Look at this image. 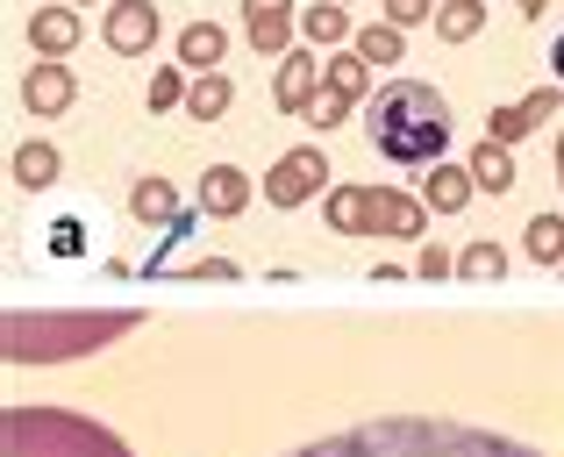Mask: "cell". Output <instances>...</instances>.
I'll use <instances>...</instances> for the list:
<instances>
[{"mask_svg": "<svg viewBox=\"0 0 564 457\" xmlns=\"http://www.w3.org/2000/svg\"><path fill=\"white\" fill-rule=\"evenodd\" d=\"M529 258H536V264H564V222H557V215H536V222H529Z\"/></svg>", "mask_w": 564, "mask_h": 457, "instance_id": "d4e9b609", "label": "cell"}, {"mask_svg": "<svg viewBox=\"0 0 564 457\" xmlns=\"http://www.w3.org/2000/svg\"><path fill=\"white\" fill-rule=\"evenodd\" d=\"M8 457H129L108 429L57 407H14L8 415Z\"/></svg>", "mask_w": 564, "mask_h": 457, "instance_id": "277c9868", "label": "cell"}, {"mask_svg": "<svg viewBox=\"0 0 564 457\" xmlns=\"http://www.w3.org/2000/svg\"><path fill=\"white\" fill-rule=\"evenodd\" d=\"M221 57H229V29L221 22H186L180 29V65L186 72H221Z\"/></svg>", "mask_w": 564, "mask_h": 457, "instance_id": "9a60e30c", "label": "cell"}, {"mask_svg": "<svg viewBox=\"0 0 564 457\" xmlns=\"http://www.w3.org/2000/svg\"><path fill=\"white\" fill-rule=\"evenodd\" d=\"M350 108H358V100H344V94H322V100H315V115H307V122L336 129V122H350Z\"/></svg>", "mask_w": 564, "mask_h": 457, "instance_id": "83f0119b", "label": "cell"}, {"mask_svg": "<svg viewBox=\"0 0 564 457\" xmlns=\"http://www.w3.org/2000/svg\"><path fill=\"white\" fill-rule=\"evenodd\" d=\"M465 165H471V186L494 194V200L514 194V179H522V172H514V151H508V143H494V137H479V151H471Z\"/></svg>", "mask_w": 564, "mask_h": 457, "instance_id": "5bb4252c", "label": "cell"}, {"mask_svg": "<svg viewBox=\"0 0 564 457\" xmlns=\"http://www.w3.org/2000/svg\"><path fill=\"white\" fill-rule=\"evenodd\" d=\"M414 272H422V279H451V272H457V258H451L443 243H422V250H414Z\"/></svg>", "mask_w": 564, "mask_h": 457, "instance_id": "4316f807", "label": "cell"}, {"mask_svg": "<svg viewBox=\"0 0 564 457\" xmlns=\"http://www.w3.org/2000/svg\"><path fill=\"white\" fill-rule=\"evenodd\" d=\"M72 8H94V0H72Z\"/></svg>", "mask_w": 564, "mask_h": 457, "instance_id": "1f68e13d", "label": "cell"}, {"mask_svg": "<svg viewBox=\"0 0 564 457\" xmlns=\"http://www.w3.org/2000/svg\"><path fill=\"white\" fill-rule=\"evenodd\" d=\"M365 137L379 157L393 165H443V143H451V100L429 79H393L365 100Z\"/></svg>", "mask_w": 564, "mask_h": 457, "instance_id": "7a4b0ae2", "label": "cell"}, {"mask_svg": "<svg viewBox=\"0 0 564 457\" xmlns=\"http://www.w3.org/2000/svg\"><path fill=\"white\" fill-rule=\"evenodd\" d=\"M386 22L414 29V22H436V0H386Z\"/></svg>", "mask_w": 564, "mask_h": 457, "instance_id": "484cf974", "label": "cell"}, {"mask_svg": "<svg viewBox=\"0 0 564 457\" xmlns=\"http://www.w3.org/2000/svg\"><path fill=\"white\" fill-rule=\"evenodd\" d=\"M322 94H344V100H372V65L358 51H336L322 57Z\"/></svg>", "mask_w": 564, "mask_h": 457, "instance_id": "2e32d148", "label": "cell"}, {"mask_svg": "<svg viewBox=\"0 0 564 457\" xmlns=\"http://www.w3.org/2000/svg\"><path fill=\"white\" fill-rule=\"evenodd\" d=\"M57 172H65L57 143H22V151H14V186H22V194H51Z\"/></svg>", "mask_w": 564, "mask_h": 457, "instance_id": "e0dca14e", "label": "cell"}, {"mask_svg": "<svg viewBox=\"0 0 564 457\" xmlns=\"http://www.w3.org/2000/svg\"><path fill=\"white\" fill-rule=\"evenodd\" d=\"M471 194H479V186H471V165H429L422 172V200L436 215H465Z\"/></svg>", "mask_w": 564, "mask_h": 457, "instance_id": "4fadbf2b", "label": "cell"}, {"mask_svg": "<svg viewBox=\"0 0 564 457\" xmlns=\"http://www.w3.org/2000/svg\"><path fill=\"white\" fill-rule=\"evenodd\" d=\"M272 100H279L286 115H315V100H322V57H315V51H293V57H279Z\"/></svg>", "mask_w": 564, "mask_h": 457, "instance_id": "9c48e42d", "label": "cell"}, {"mask_svg": "<svg viewBox=\"0 0 564 457\" xmlns=\"http://www.w3.org/2000/svg\"><path fill=\"white\" fill-rule=\"evenodd\" d=\"M186 86H193V72H186V65H158V72H151V115L186 108Z\"/></svg>", "mask_w": 564, "mask_h": 457, "instance_id": "7402d4cb", "label": "cell"}, {"mask_svg": "<svg viewBox=\"0 0 564 457\" xmlns=\"http://www.w3.org/2000/svg\"><path fill=\"white\" fill-rule=\"evenodd\" d=\"M322 215H329L336 236H408L414 243L429 229V200L393 194V186H329Z\"/></svg>", "mask_w": 564, "mask_h": 457, "instance_id": "3957f363", "label": "cell"}, {"mask_svg": "<svg viewBox=\"0 0 564 457\" xmlns=\"http://www.w3.org/2000/svg\"><path fill=\"white\" fill-rule=\"evenodd\" d=\"M293 29H301L293 0H243V36H250V51L293 57Z\"/></svg>", "mask_w": 564, "mask_h": 457, "instance_id": "52a82bcc", "label": "cell"}, {"mask_svg": "<svg viewBox=\"0 0 564 457\" xmlns=\"http://www.w3.org/2000/svg\"><path fill=\"white\" fill-rule=\"evenodd\" d=\"M514 8H522V14H529V22H536V14H543V8H551V0H514Z\"/></svg>", "mask_w": 564, "mask_h": 457, "instance_id": "f1b7e54d", "label": "cell"}, {"mask_svg": "<svg viewBox=\"0 0 564 457\" xmlns=\"http://www.w3.org/2000/svg\"><path fill=\"white\" fill-rule=\"evenodd\" d=\"M286 457H536V450L479 429V422H451V415H379V422H358V429L322 436V444H301Z\"/></svg>", "mask_w": 564, "mask_h": 457, "instance_id": "6da1fadb", "label": "cell"}, {"mask_svg": "<svg viewBox=\"0 0 564 457\" xmlns=\"http://www.w3.org/2000/svg\"><path fill=\"white\" fill-rule=\"evenodd\" d=\"M79 36H86L79 8H36V14H29V51L51 57V65H65V57L79 51Z\"/></svg>", "mask_w": 564, "mask_h": 457, "instance_id": "30bf717a", "label": "cell"}, {"mask_svg": "<svg viewBox=\"0 0 564 457\" xmlns=\"http://www.w3.org/2000/svg\"><path fill=\"white\" fill-rule=\"evenodd\" d=\"M72 100H79V79H72V65H51V57H36L22 79V108L36 115V122H51V115H65Z\"/></svg>", "mask_w": 564, "mask_h": 457, "instance_id": "ba28073f", "label": "cell"}, {"mask_svg": "<svg viewBox=\"0 0 564 457\" xmlns=\"http://www.w3.org/2000/svg\"><path fill=\"white\" fill-rule=\"evenodd\" d=\"M350 51H358L365 65L379 72V65H400V57H408V36H400L393 22H365V29H358V43H350Z\"/></svg>", "mask_w": 564, "mask_h": 457, "instance_id": "ffe728a7", "label": "cell"}, {"mask_svg": "<svg viewBox=\"0 0 564 457\" xmlns=\"http://www.w3.org/2000/svg\"><path fill=\"white\" fill-rule=\"evenodd\" d=\"M301 36L307 43H322V51H350L358 43V22H350V8L344 0H315V8H301Z\"/></svg>", "mask_w": 564, "mask_h": 457, "instance_id": "8fae6325", "label": "cell"}, {"mask_svg": "<svg viewBox=\"0 0 564 457\" xmlns=\"http://www.w3.org/2000/svg\"><path fill=\"white\" fill-rule=\"evenodd\" d=\"M250 208V179L236 165H207L200 172V215H215V222H229V215Z\"/></svg>", "mask_w": 564, "mask_h": 457, "instance_id": "7c38bea8", "label": "cell"}, {"mask_svg": "<svg viewBox=\"0 0 564 457\" xmlns=\"http://www.w3.org/2000/svg\"><path fill=\"white\" fill-rule=\"evenodd\" d=\"M529 129H543L536 115H529V100H514V108H494V115H486V137H494V143H508V151L529 137Z\"/></svg>", "mask_w": 564, "mask_h": 457, "instance_id": "cb8c5ba5", "label": "cell"}, {"mask_svg": "<svg viewBox=\"0 0 564 457\" xmlns=\"http://www.w3.org/2000/svg\"><path fill=\"white\" fill-rule=\"evenodd\" d=\"M551 65H557V86H564V36L551 43Z\"/></svg>", "mask_w": 564, "mask_h": 457, "instance_id": "f546056e", "label": "cell"}, {"mask_svg": "<svg viewBox=\"0 0 564 457\" xmlns=\"http://www.w3.org/2000/svg\"><path fill=\"white\" fill-rule=\"evenodd\" d=\"M486 29V0H443L436 8V43H471Z\"/></svg>", "mask_w": 564, "mask_h": 457, "instance_id": "d6986e66", "label": "cell"}, {"mask_svg": "<svg viewBox=\"0 0 564 457\" xmlns=\"http://www.w3.org/2000/svg\"><path fill=\"white\" fill-rule=\"evenodd\" d=\"M457 272H465V279H500V272H508V250H500L494 236H479V243L457 250Z\"/></svg>", "mask_w": 564, "mask_h": 457, "instance_id": "603a6c76", "label": "cell"}, {"mask_svg": "<svg viewBox=\"0 0 564 457\" xmlns=\"http://www.w3.org/2000/svg\"><path fill=\"white\" fill-rule=\"evenodd\" d=\"M158 29H165V14H158L151 0H108V22H100V43H108L115 57H151Z\"/></svg>", "mask_w": 564, "mask_h": 457, "instance_id": "8992f818", "label": "cell"}, {"mask_svg": "<svg viewBox=\"0 0 564 457\" xmlns=\"http://www.w3.org/2000/svg\"><path fill=\"white\" fill-rule=\"evenodd\" d=\"M229 100H236L229 72H193V86H186V115H193V122H221Z\"/></svg>", "mask_w": 564, "mask_h": 457, "instance_id": "ac0fdd59", "label": "cell"}, {"mask_svg": "<svg viewBox=\"0 0 564 457\" xmlns=\"http://www.w3.org/2000/svg\"><path fill=\"white\" fill-rule=\"evenodd\" d=\"M129 208H137V222H172V215H180V194H172L165 179H137L129 186Z\"/></svg>", "mask_w": 564, "mask_h": 457, "instance_id": "44dd1931", "label": "cell"}, {"mask_svg": "<svg viewBox=\"0 0 564 457\" xmlns=\"http://www.w3.org/2000/svg\"><path fill=\"white\" fill-rule=\"evenodd\" d=\"M557 186H564V137H557Z\"/></svg>", "mask_w": 564, "mask_h": 457, "instance_id": "4dcf8cb0", "label": "cell"}, {"mask_svg": "<svg viewBox=\"0 0 564 457\" xmlns=\"http://www.w3.org/2000/svg\"><path fill=\"white\" fill-rule=\"evenodd\" d=\"M557 272H564V264H557Z\"/></svg>", "mask_w": 564, "mask_h": 457, "instance_id": "d6a6232c", "label": "cell"}, {"mask_svg": "<svg viewBox=\"0 0 564 457\" xmlns=\"http://www.w3.org/2000/svg\"><path fill=\"white\" fill-rule=\"evenodd\" d=\"M322 179H329V157H322V143H293V151L279 157L272 172H264V200H272V208H301V200L322 194Z\"/></svg>", "mask_w": 564, "mask_h": 457, "instance_id": "5b68a950", "label": "cell"}]
</instances>
